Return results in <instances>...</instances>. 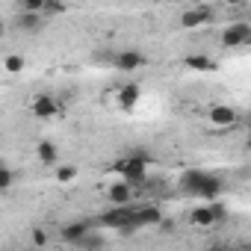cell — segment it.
I'll return each mask as SVG.
<instances>
[{
	"label": "cell",
	"instance_id": "1",
	"mask_svg": "<svg viewBox=\"0 0 251 251\" xmlns=\"http://www.w3.org/2000/svg\"><path fill=\"white\" fill-rule=\"evenodd\" d=\"M148 163H151V154L142 151V148H136L127 157L118 160L115 172L121 175V180H127L130 186H145V180H148Z\"/></svg>",
	"mask_w": 251,
	"mask_h": 251
},
{
	"label": "cell",
	"instance_id": "2",
	"mask_svg": "<svg viewBox=\"0 0 251 251\" xmlns=\"http://www.w3.org/2000/svg\"><path fill=\"white\" fill-rule=\"evenodd\" d=\"M133 213H136V204H133V201H130V204H112V207L98 219V225L130 233V230H136V225H133Z\"/></svg>",
	"mask_w": 251,
	"mask_h": 251
},
{
	"label": "cell",
	"instance_id": "3",
	"mask_svg": "<svg viewBox=\"0 0 251 251\" xmlns=\"http://www.w3.org/2000/svg\"><path fill=\"white\" fill-rule=\"evenodd\" d=\"M207 118H210V124L216 130H230V127H236V118H239V112L233 109V106H225V103H216V106H210V112H207Z\"/></svg>",
	"mask_w": 251,
	"mask_h": 251
},
{
	"label": "cell",
	"instance_id": "4",
	"mask_svg": "<svg viewBox=\"0 0 251 251\" xmlns=\"http://www.w3.org/2000/svg\"><path fill=\"white\" fill-rule=\"evenodd\" d=\"M251 42V27L245 24V21H233L230 27H225V33H222V45L225 48H242V45H248Z\"/></svg>",
	"mask_w": 251,
	"mask_h": 251
},
{
	"label": "cell",
	"instance_id": "5",
	"mask_svg": "<svg viewBox=\"0 0 251 251\" xmlns=\"http://www.w3.org/2000/svg\"><path fill=\"white\" fill-rule=\"evenodd\" d=\"M112 65L118 68V71H139V68H145L148 65V59H145V53L142 50H121V53H112Z\"/></svg>",
	"mask_w": 251,
	"mask_h": 251
},
{
	"label": "cell",
	"instance_id": "6",
	"mask_svg": "<svg viewBox=\"0 0 251 251\" xmlns=\"http://www.w3.org/2000/svg\"><path fill=\"white\" fill-rule=\"evenodd\" d=\"M160 219H163V210H160L157 204H136V213H133L136 230H139V227H157Z\"/></svg>",
	"mask_w": 251,
	"mask_h": 251
},
{
	"label": "cell",
	"instance_id": "7",
	"mask_svg": "<svg viewBox=\"0 0 251 251\" xmlns=\"http://www.w3.org/2000/svg\"><path fill=\"white\" fill-rule=\"evenodd\" d=\"M216 15H213V9L210 6H195V9H189V12H183L180 15V27L183 30H195V27H204V24H210Z\"/></svg>",
	"mask_w": 251,
	"mask_h": 251
},
{
	"label": "cell",
	"instance_id": "8",
	"mask_svg": "<svg viewBox=\"0 0 251 251\" xmlns=\"http://www.w3.org/2000/svg\"><path fill=\"white\" fill-rule=\"evenodd\" d=\"M59 112H62V100L53 98V95H39V98L33 100V115H36V118H53V115H59Z\"/></svg>",
	"mask_w": 251,
	"mask_h": 251
},
{
	"label": "cell",
	"instance_id": "9",
	"mask_svg": "<svg viewBox=\"0 0 251 251\" xmlns=\"http://www.w3.org/2000/svg\"><path fill=\"white\" fill-rule=\"evenodd\" d=\"M48 21H50V18H45L42 12H27V9H21V12L15 15V27L24 30V33H39V30H45Z\"/></svg>",
	"mask_w": 251,
	"mask_h": 251
},
{
	"label": "cell",
	"instance_id": "10",
	"mask_svg": "<svg viewBox=\"0 0 251 251\" xmlns=\"http://www.w3.org/2000/svg\"><path fill=\"white\" fill-rule=\"evenodd\" d=\"M139 95H142V89H139V83H124V86H118V109H124V112H130L136 103H139Z\"/></svg>",
	"mask_w": 251,
	"mask_h": 251
},
{
	"label": "cell",
	"instance_id": "11",
	"mask_svg": "<svg viewBox=\"0 0 251 251\" xmlns=\"http://www.w3.org/2000/svg\"><path fill=\"white\" fill-rule=\"evenodd\" d=\"M106 201L109 204H130L133 201V186L127 180H115L106 186Z\"/></svg>",
	"mask_w": 251,
	"mask_h": 251
},
{
	"label": "cell",
	"instance_id": "12",
	"mask_svg": "<svg viewBox=\"0 0 251 251\" xmlns=\"http://www.w3.org/2000/svg\"><path fill=\"white\" fill-rule=\"evenodd\" d=\"M86 230H92V222H89V219H77V222H68V225H62V227H59L62 239H65V242H71V245H74Z\"/></svg>",
	"mask_w": 251,
	"mask_h": 251
},
{
	"label": "cell",
	"instance_id": "13",
	"mask_svg": "<svg viewBox=\"0 0 251 251\" xmlns=\"http://www.w3.org/2000/svg\"><path fill=\"white\" fill-rule=\"evenodd\" d=\"M189 222H192L195 227H216V216H213L210 201H207V204H198V207L189 213Z\"/></svg>",
	"mask_w": 251,
	"mask_h": 251
},
{
	"label": "cell",
	"instance_id": "14",
	"mask_svg": "<svg viewBox=\"0 0 251 251\" xmlns=\"http://www.w3.org/2000/svg\"><path fill=\"white\" fill-rule=\"evenodd\" d=\"M207 180V172H198V169H189V172H183L180 175V189L186 192V195H195L198 192V186Z\"/></svg>",
	"mask_w": 251,
	"mask_h": 251
},
{
	"label": "cell",
	"instance_id": "15",
	"mask_svg": "<svg viewBox=\"0 0 251 251\" xmlns=\"http://www.w3.org/2000/svg\"><path fill=\"white\" fill-rule=\"evenodd\" d=\"M222 192H225V183H222L219 177L207 175V180H204V183L198 186V192H195V195H198V198H204V201H216V198H219Z\"/></svg>",
	"mask_w": 251,
	"mask_h": 251
},
{
	"label": "cell",
	"instance_id": "16",
	"mask_svg": "<svg viewBox=\"0 0 251 251\" xmlns=\"http://www.w3.org/2000/svg\"><path fill=\"white\" fill-rule=\"evenodd\" d=\"M183 65L192 68V71H216V62H213L207 53H189V56L183 59Z\"/></svg>",
	"mask_w": 251,
	"mask_h": 251
},
{
	"label": "cell",
	"instance_id": "17",
	"mask_svg": "<svg viewBox=\"0 0 251 251\" xmlns=\"http://www.w3.org/2000/svg\"><path fill=\"white\" fill-rule=\"evenodd\" d=\"M36 157L45 163V166H53L56 160H59V148L53 145V142H48V139H42L39 145H36Z\"/></svg>",
	"mask_w": 251,
	"mask_h": 251
},
{
	"label": "cell",
	"instance_id": "18",
	"mask_svg": "<svg viewBox=\"0 0 251 251\" xmlns=\"http://www.w3.org/2000/svg\"><path fill=\"white\" fill-rule=\"evenodd\" d=\"M74 245H80V248H103V245H106V239H103L100 233H95V227H92V230H86Z\"/></svg>",
	"mask_w": 251,
	"mask_h": 251
},
{
	"label": "cell",
	"instance_id": "19",
	"mask_svg": "<svg viewBox=\"0 0 251 251\" xmlns=\"http://www.w3.org/2000/svg\"><path fill=\"white\" fill-rule=\"evenodd\" d=\"M15 180H18V175H15L12 169H6L3 163H0V192L12 189V186H15Z\"/></svg>",
	"mask_w": 251,
	"mask_h": 251
},
{
	"label": "cell",
	"instance_id": "20",
	"mask_svg": "<svg viewBox=\"0 0 251 251\" xmlns=\"http://www.w3.org/2000/svg\"><path fill=\"white\" fill-rule=\"evenodd\" d=\"M62 12H65V3H62V0H45V9H42L45 18H56V15H62Z\"/></svg>",
	"mask_w": 251,
	"mask_h": 251
},
{
	"label": "cell",
	"instance_id": "21",
	"mask_svg": "<svg viewBox=\"0 0 251 251\" xmlns=\"http://www.w3.org/2000/svg\"><path fill=\"white\" fill-rule=\"evenodd\" d=\"M74 177H77V166H59L56 169V180L59 183H71Z\"/></svg>",
	"mask_w": 251,
	"mask_h": 251
},
{
	"label": "cell",
	"instance_id": "22",
	"mask_svg": "<svg viewBox=\"0 0 251 251\" xmlns=\"http://www.w3.org/2000/svg\"><path fill=\"white\" fill-rule=\"evenodd\" d=\"M6 71H24V56H18V53H9L6 56Z\"/></svg>",
	"mask_w": 251,
	"mask_h": 251
},
{
	"label": "cell",
	"instance_id": "23",
	"mask_svg": "<svg viewBox=\"0 0 251 251\" xmlns=\"http://www.w3.org/2000/svg\"><path fill=\"white\" fill-rule=\"evenodd\" d=\"M18 6L27 12H42L45 9V0H18Z\"/></svg>",
	"mask_w": 251,
	"mask_h": 251
},
{
	"label": "cell",
	"instance_id": "24",
	"mask_svg": "<svg viewBox=\"0 0 251 251\" xmlns=\"http://www.w3.org/2000/svg\"><path fill=\"white\" fill-rule=\"evenodd\" d=\"M48 242H50L48 230L45 227H33V245H48Z\"/></svg>",
	"mask_w": 251,
	"mask_h": 251
},
{
	"label": "cell",
	"instance_id": "25",
	"mask_svg": "<svg viewBox=\"0 0 251 251\" xmlns=\"http://www.w3.org/2000/svg\"><path fill=\"white\" fill-rule=\"evenodd\" d=\"M222 3H227V6H239L242 0H222Z\"/></svg>",
	"mask_w": 251,
	"mask_h": 251
},
{
	"label": "cell",
	"instance_id": "26",
	"mask_svg": "<svg viewBox=\"0 0 251 251\" xmlns=\"http://www.w3.org/2000/svg\"><path fill=\"white\" fill-rule=\"evenodd\" d=\"M3 36H6V27H3V24H0V42H3Z\"/></svg>",
	"mask_w": 251,
	"mask_h": 251
}]
</instances>
